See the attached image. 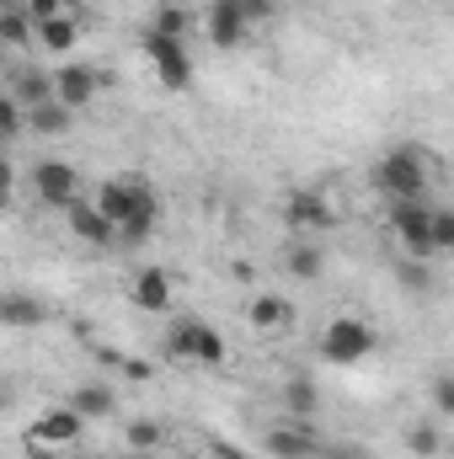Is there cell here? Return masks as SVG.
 <instances>
[{
    "label": "cell",
    "instance_id": "1",
    "mask_svg": "<svg viewBox=\"0 0 454 459\" xmlns=\"http://www.w3.org/2000/svg\"><path fill=\"white\" fill-rule=\"evenodd\" d=\"M369 182H374L390 204H423V193H428V166H423V155H417L412 144H401V150H390V155L369 171Z\"/></svg>",
    "mask_w": 454,
    "mask_h": 459
},
{
    "label": "cell",
    "instance_id": "2",
    "mask_svg": "<svg viewBox=\"0 0 454 459\" xmlns=\"http://www.w3.org/2000/svg\"><path fill=\"white\" fill-rule=\"evenodd\" d=\"M144 54H150V65H155V81L166 86V91H188L193 86V59H188V48H182V38H166V32H144Z\"/></svg>",
    "mask_w": 454,
    "mask_h": 459
},
{
    "label": "cell",
    "instance_id": "3",
    "mask_svg": "<svg viewBox=\"0 0 454 459\" xmlns=\"http://www.w3.org/2000/svg\"><path fill=\"white\" fill-rule=\"evenodd\" d=\"M374 352V332L358 321V316H337L327 332H321V358L327 363H363Z\"/></svg>",
    "mask_w": 454,
    "mask_h": 459
},
{
    "label": "cell",
    "instance_id": "4",
    "mask_svg": "<svg viewBox=\"0 0 454 459\" xmlns=\"http://www.w3.org/2000/svg\"><path fill=\"white\" fill-rule=\"evenodd\" d=\"M390 225L401 235L406 256L428 262V256L439 251V240H433V209H428V204H390Z\"/></svg>",
    "mask_w": 454,
    "mask_h": 459
},
{
    "label": "cell",
    "instance_id": "5",
    "mask_svg": "<svg viewBox=\"0 0 454 459\" xmlns=\"http://www.w3.org/2000/svg\"><path fill=\"white\" fill-rule=\"evenodd\" d=\"M155 204V193L144 187V177H113V182H102L97 187V209L113 220V225H123V220H134L139 209H150Z\"/></svg>",
    "mask_w": 454,
    "mask_h": 459
},
{
    "label": "cell",
    "instance_id": "6",
    "mask_svg": "<svg viewBox=\"0 0 454 459\" xmlns=\"http://www.w3.org/2000/svg\"><path fill=\"white\" fill-rule=\"evenodd\" d=\"M32 187H38L43 204H59V209H70L81 198V177H75L70 160H38L32 166Z\"/></svg>",
    "mask_w": 454,
    "mask_h": 459
},
{
    "label": "cell",
    "instance_id": "7",
    "mask_svg": "<svg viewBox=\"0 0 454 459\" xmlns=\"http://www.w3.org/2000/svg\"><path fill=\"white\" fill-rule=\"evenodd\" d=\"M11 97L32 113V108H48V102H59V75H48V70H38V65H16L11 70Z\"/></svg>",
    "mask_w": 454,
    "mask_h": 459
},
{
    "label": "cell",
    "instance_id": "8",
    "mask_svg": "<svg viewBox=\"0 0 454 459\" xmlns=\"http://www.w3.org/2000/svg\"><path fill=\"white\" fill-rule=\"evenodd\" d=\"M65 214H70V235H75V240H92V246H113L118 240V225L97 209V204H86V198H75Z\"/></svg>",
    "mask_w": 454,
    "mask_h": 459
},
{
    "label": "cell",
    "instance_id": "9",
    "mask_svg": "<svg viewBox=\"0 0 454 459\" xmlns=\"http://www.w3.org/2000/svg\"><path fill=\"white\" fill-rule=\"evenodd\" d=\"M128 299H134L139 310H150V316L171 310V273H166V267H144V273H134Z\"/></svg>",
    "mask_w": 454,
    "mask_h": 459
},
{
    "label": "cell",
    "instance_id": "10",
    "mask_svg": "<svg viewBox=\"0 0 454 459\" xmlns=\"http://www.w3.org/2000/svg\"><path fill=\"white\" fill-rule=\"evenodd\" d=\"M284 220H289V230H327L332 209H327V198L316 187H300V193L284 198Z\"/></svg>",
    "mask_w": 454,
    "mask_h": 459
},
{
    "label": "cell",
    "instance_id": "11",
    "mask_svg": "<svg viewBox=\"0 0 454 459\" xmlns=\"http://www.w3.org/2000/svg\"><path fill=\"white\" fill-rule=\"evenodd\" d=\"M262 455L267 459H316L321 444H316L305 428H273V433L262 438Z\"/></svg>",
    "mask_w": 454,
    "mask_h": 459
},
{
    "label": "cell",
    "instance_id": "12",
    "mask_svg": "<svg viewBox=\"0 0 454 459\" xmlns=\"http://www.w3.org/2000/svg\"><path fill=\"white\" fill-rule=\"evenodd\" d=\"M81 428H86V417H81L75 406H59V411H43V417H38L32 438H38V444H70V438H81Z\"/></svg>",
    "mask_w": 454,
    "mask_h": 459
},
{
    "label": "cell",
    "instance_id": "13",
    "mask_svg": "<svg viewBox=\"0 0 454 459\" xmlns=\"http://www.w3.org/2000/svg\"><path fill=\"white\" fill-rule=\"evenodd\" d=\"M251 32V22L240 16V5H209V38L214 48H240Z\"/></svg>",
    "mask_w": 454,
    "mask_h": 459
},
{
    "label": "cell",
    "instance_id": "14",
    "mask_svg": "<svg viewBox=\"0 0 454 459\" xmlns=\"http://www.w3.org/2000/svg\"><path fill=\"white\" fill-rule=\"evenodd\" d=\"M92 97H97V75H92L86 65H65V70H59V102L81 113Z\"/></svg>",
    "mask_w": 454,
    "mask_h": 459
},
{
    "label": "cell",
    "instance_id": "15",
    "mask_svg": "<svg viewBox=\"0 0 454 459\" xmlns=\"http://www.w3.org/2000/svg\"><path fill=\"white\" fill-rule=\"evenodd\" d=\"M246 316H251V326H262V332H284V326L294 321V305H289L284 294H257Z\"/></svg>",
    "mask_w": 454,
    "mask_h": 459
},
{
    "label": "cell",
    "instance_id": "16",
    "mask_svg": "<svg viewBox=\"0 0 454 459\" xmlns=\"http://www.w3.org/2000/svg\"><path fill=\"white\" fill-rule=\"evenodd\" d=\"M0 38H5V48H27V43L38 38V22H32L27 0H22V5H5V11H0Z\"/></svg>",
    "mask_w": 454,
    "mask_h": 459
},
{
    "label": "cell",
    "instance_id": "17",
    "mask_svg": "<svg viewBox=\"0 0 454 459\" xmlns=\"http://www.w3.org/2000/svg\"><path fill=\"white\" fill-rule=\"evenodd\" d=\"M75 38H81L75 16H48V22H38V43H43L48 54H70V48H75Z\"/></svg>",
    "mask_w": 454,
    "mask_h": 459
},
{
    "label": "cell",
    "instance_id": "18",
    "mask_svg": "<svg viewBox=\"0 0 454 459\" xmlns=\"http://www.w3.org/2000/svg\"><path fill=\"white\" fill-rule=\"evenodd\" d=\"M284 267H289V278H305V283H316V278H321V267H327V256H321V246L300 240V246H289Z\"/></svg>",
    "mask_w": 454,
    "mask_h": 459
},
{
    "label": "cell",
    "instance_id": "19",
    "mask_svg": "<svg viewBox=\"0 0 454 459\" xmlns=\"http://www.w3.org/2000/svg\"><path fill=\"white\" fill-rule=\"evenodd\" d=\"M198 342H204V321H177V326H171V337H166V358L198 363Z\"/></svg>",
    "mask_w": 454,
    "mask_h": 459
},
{
    "label": "cell",
    "instance_id": "20",
    "mask_svg": "<svg viewBox=\"0 0 454 459\" xmlns=\"http://www.w3.org/2000/svg\"><path fill=\"white\" fill-rule=\"evenodd\" d=\"M0 321H5V326H38V321H43V305H38L32 294H5V299H0Z\"/></svg>",
    "mask_w": 454,
    "mask_h": 459
},
{
    "label": "cell",
    "instance_id": "21",
    "mask_svg": "<svg viewBox=\"0 0 454 459\" xmlns=\"http://www.w3.org/2000/svg\"><path fill=\"white\" fill-rule=\"evenodd\" d=\"M70 406L81 417H108L113 411V390L108 385H81V390H70Z\"/></svg>",
    "mask_w": 454,
    "mask_h": 459
},
{
    "label": "cell",
    "instance_id": "22",
    "mask_svg": "<svg viewBox=\"0 0 454 459\" xmlns=\"http://www.w3.org/2000/svg\"><path fill=\"white\" fill-rule=\"evenodd\" d=\"M284 406H289V411H300V417H316L321 395H316V385H310V379H289V385H284Z\"/></svg>",
    "mask_w": 454,
    "mask_h": 459
},
{
    "label": "cell",
    "instance_id": "23",
    "mask_svg": "<svg viewBox=\"0 0 454 459\" xmlns=\"http://www.w3.org/2000/svg\"><path fill=\"white\" fill-rule=\"evenodd\" d=\"M155 220H161V209H155V204H150V209H139L134 220H123V225H118V240H123V246L150 240V235H155Z\"/></svg>",
    "mask_w": 454,
    "mask_h": 459
},
{
    "label": "cell",
    "instance_id": "24",
    "mask_svg": "<svg viewBox=\"0 0 454 459\" xmlns=\"http://www.w3.org/2000/svg\"><path fill=\"white\" fill-rule=\"evenodd\" d=\"M70 117H75V108L48 102V108H32V128H38V134H65V128H70Z\"/></svg>",
    "mask_w": 454,
    "mask_h": 459
},
{
    "label": "cell",
    "instance_id": "25",
    "mask_svg": "<svg viewBox=\"0 0 454 459\" xmlns=\"http://www.w3.org/2000/svg\"><path fill=\"white\" fill-rule=\"evenodd\" d=\"M406 449L417 459H433L444 449V438H439V428H428V422H417V428H406Z\"/></svg>",
    "mask_w": 454,
    "mask_h": 459
},
{
    "label": "cell",
    "instance_id": "26",
    "mask_svg": "<svg viewBox=\"0 0 454 459\" xmlns=\"http://www.w3.org/2000/svg\"><path fill=\"white\" fill-rule=\"evenodd\" d=\"M22 123H27V108H22L16 97H5V102H0V139L16 144V139H22Z\"/></svg>",
    "mask_w": 454,
    "mask_h": 459
},
{
    "label": "cell",
    "instance_id": "27",
    "mask_svg": "<svg viewBox=\"0 0 454 459\" xmlns=\"http://www.w3.org/2000/svg\"><path fill=\"white\" fill-rule=\"evenodd\" d=\"M155 32L182 38V32H188V11H182V5H155Z\"/></svg>",
    "mask_w": 454,
    "mask_h": 459
},
{
    "label": "cell",
    "instance_id": "28",
    "mask_svg": "<svg viewBox=\"0 0 454 459\" xmlns=\"http://www.w3.org/2000/svg\"><path fill=\"white\" fill-rule=\"evenodd\" d=\"M128 444H134L139 455H150V449L161 444V428H155V422H128Z\"/></svg>",
    "mask_w": 454,
    "mask_h": 459
},
{
    "label": "cell",
    "instance_id": "29",
    "mask_svg": "<svg viewBox=\"0 0 454 459\" xmlns=\"http://www.w3.org/2000/svg\"><path fill=\"white\" fill-rule=\"evenodd\" d=\"M433 240L439 251H454V209H433Z\"/></svg>",
    "mask_w": 454,
    "mask_h": 459
},
{
    "label": "cell",
    "instance_id": "30",
    "mask_svg": "<svg viewBox=\"0 0 454 459\" xmlns=\"http://www.w3.org/2000/svg\"><path fill=\"white\" fill-rule=\"evenodd\" d=\"M32 22H48V16H70V0H27Z\"/></svg>",
    "mask_w": 454,
    "mask_h": 459
},
{
    "label": "cell",
    "instance_id": "31",
    "mask_svg": "<svg viewBox=\"0 0 454 459\" xmlns=\"http://www.w3.org/2000/svg\"><path fill=\"white\" fill-rule=\"evenodd\" d=\"M433 406H439L444 417H454V374H444V379H433Z\"/></svg>",
    "mask_w": 454,
    "mask_h": 459
},
{
    "label": "cell",
    "instance_id": "32",
    "mask_svg": "<svg viewBox=\"0 0 454 459\" xmlns=\"http://www.w3.org/2000/svg\"><path fill=\"white\" fill-rule=\"evenodd\" d=\"M401 283H406V289H428V267H423L417 256H406V262H401Z\"/></svg>",
    "mask_w": 454,
    "mask_h": 459
},
{
    "label": "cell",
    "instance_id": "33",
    "mask_svg": "<svg viewBox=\"0 0 454 459\" xmlns=\"http://www.w3.org/2000/svg\"><path fill=\"white\" fill-rule=\"evenodd\" d=\"M235 5H240V16H246V22H251V27H257V22H267V16H273V0H235Z\"/></svg>",
    "mask_w": 454,
    "mask_h": 459
},
{
    "label": "cell",
    "instance_id": "34",
    "mask_svg": "<svg viewBox=\"0 0 454 459\" xmlns=\"http://www.w3.org/2000/svg\"><path fill=\"white\" fill-rule=\"evenodd\" d=\"M316 459H363L358 455V449H353V444H332V449H327V444H321V455Z\"/></svg>",
    "mask_w": 454,
    "mask_h": 459
},
{
    "label": "cell",
    "instance_id": "35",
    "mask_svg": "<svg viewBox=\"0 0 454 459\" xmlns=\"http://www.w3.org/2000/svg\"><path fill=\"white\" fill-rule=\"evenodd\" d=\"M214 455L220 459H257V455H246V449H235L230 438H214Z\"/></svg>",
    "mask_w": 454,
    "mask_h": 459
},
{
    "label": "cell",
    "instance_id": "36",
    "mask_svg": "<svg viewBox=\"0 0 454 459\" xmlns=\"http://www.w3.org/2000/svg\"><path fill=\"white\" fill-rule=\"evenodd\" d=\"M209 5H235V0H209Z\"/></svg>",
    "mask_w": 454,
    "mask_h": 459
},
{
    "label": "cell",
    "instance_id": "37",
    "mask_svg": "<svg viewBox=\"0 0 454 459\" xmlns=\"http://www.w3.org/2000/svg\"><path fill=\"white\" fill-rule=\"evenodd\" d=\"M134 459H150V455H134Z\"/></svg>",
    "mask_w": 454,
    "mask_h": 459
}]
</instances>
